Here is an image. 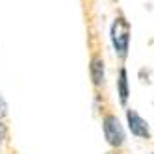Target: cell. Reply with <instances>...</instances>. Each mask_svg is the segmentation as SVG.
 Returning a JSON list of instances; mask_svg holds the SVG:
<instances>
[{
	"label": "cell",
	"instance_id": "cell-1",
	"mask_svg": "<svg viewBox=\"0 0 154 154\" xmlns=\"http://www.w3.org/2000/svg\"><path fill=\"white\" fill-rule=\"evenodd\" d=\"M130 23L125 17V13H117L113 19L112 30H109V37H112V45L115 48V54L119 60H126L128 50H130Z\"/></svg>",
	"mask_w": 154,
	"mask_h": 154
},
{
	"label": "cell",
	"instance_id": "cell-2",
	"mask_svg": "<svg viewBox=\"0 0 154 154\" xmlns=\"http://www.w3.org/2000/svg\"><path fill=\"white\" fill-rule=\"evenodd\" d=\"M102 130H104V137L108 141V145L119 150L121 147L125 145V130H123V125H121V121L117 119V115L113 113H104L102 115Z\"/></svg>",
	"mask_w": 154,
	"mask_h": 154
},
{
	"label": "cell",
	"instance_id": "cell-3",
	"mask_svg": "<svg viewBox=\"0 0 154 154\" xmlns=\"http://www.w3.org/2000/svg\"><path fill=\"white\" fill-rule=\"evenodd\" d=\"M89 76H91V84L95 89H102L106 84V63L102 54L93 52L89 58Z\"/></svg>",
	"mask_w": 154,
	"mask_h": 154
},
{
	"label": "cell",
	"instance_id": "cell-4",
	"mask_svg": "<svg viewBox=\"0 0 154 154\" xmlns=\"http://www.w3.org/2000/svg\"><path fill=\"white\" fill-rule=\"evenodd\" d=\"M126 121H128V128H130V132H132L136 137L150 139V128H149V123L136 112V109H132V108L126 109Z\"/></svg>",
	"mask_w": 154,
	"mask_h": 154
},
{
	"label": "cell",
	"instance_id": "cell-5",
	"mask_svg": "<svg viewBox=\"0 0 154 154\" xmlns=\"http://www.w3.org/2000/svg\"><path fill=\"white\" fill-rule=\"evenodd\" d=\"M117 95L123 106H126L128 97H130V87H128V72L125 67H119V74H117Z\"/></svg>",
	"mask_w": 154,
	"mask_h": 154
},
{
	"label": "cell",
	"instance_id": "cell-6",
	"mask_svg": "<svg viewBox=\"0 0 154 154\" xmlns=\"http://www.w3.org/2000/svg\"><path fill=\"white\" fill-rule=\"evenodd\" d=\"M8 139V126L4 125V121H0V143H4Z\"/></svg>",
	"mask_w": 154,
	"mask_h": 154
},
{
	"label": "cell",
	"instance_id": "cell-7",
	"mask_svg": "<svg viewBox=\"0 0 154 154\" xmlns=\"http://www.w3.org/2000/svg\"><path fill=\"white\" fill-rule=\"evenodd\" d=\"M6 115H8V106H6V102H4V98L0 97V121H4Z\"/></svg>",
	"mask_w": 154,
	"mask_h": 154
},
{
	"label": "cell",
	"instance_id": "cell-8",
	"mask_svg": "<svg viewBox=\"0 0 154 154\" xmlns=\"http://www.w3.org/2000/svg\"><path fill=\"white\" fill-rule=\"evenodd\" d=\"M106 154H119L117 150H109V152H106Z\"/></svg>",
	"mask_w": 154,
	"mask_h": 154
},
{
	"label": "cell",
	"instance_id": "cell-9",
	"mask_svg": "<svg viewBox=\"0 0 154 154\" xmlns=\"http://www.w3.org/2000/svg\"><path fill=\"white\" fill-rule=\"evenodd\" d=\"M113 2H117V0H113Z\"/></svg>",
	"mask_w": 154,
	"mask_h": 154
}]
</instances>
